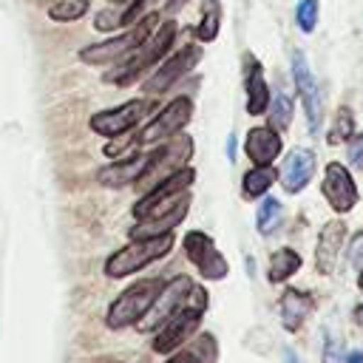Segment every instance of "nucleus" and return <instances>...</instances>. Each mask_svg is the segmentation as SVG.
<instances>
[{
  "label": "nucleus",
  "mask_w": 363,
  "mask_h": 363,
  "mask_svg": "<svg viewBox=\"0 0 363 363\" xmlns=\"http://www.w3.org/2000/svg\"><path fill=\"white\" fill-rule=\"evenodd\" d=\"M295 23L303 34H312L318 26V0H301L295 6Z\"/></svg>",
  "instance_id": "obj_30"
},
{
  "label": "nucleus",
  "mask_w": 363,
  "mask_h": 363,
  "mask_svg": "<svg viewBox=\"0 0 363 363\" xmlns=\"http://www.w3.org/2000/svg\"><path fill=\"white\" fill-rule=\"evenodd\" d=\"M184 252H187L190 264L199 269L201 278H207V281H221V278H227V272H230L227 258L216 250V244H213V238H210L207 233L190 230V233L184 235Z\"/></svg>",
  "instance_id": "obj_11"
},
{
  "label": "nucleus",
  "mask_w": 363,
  "mask_h": 363,
  "mask_svg": "<svg viewBox=\"0 0 363 363\" xmlns=\"http://www.w3.org/2000/svg\"><path fill=\"white\" fill-rule=\"evenodd\" d=\"M346 363H363V352H352V354H346Z\"/></svg>",
  "instance_id": "obj_38"
},
{
  "label": "nucleus",
  "mask_w": 363,
  "mask_h": 363,
  "mask_svg": "<svg viewBox=\"0 0 363 363\" xmlns=\"http://www.w3.org/2000/svg\"><path fill=\"white\" fill-rule=\"evenodd\" d=\"M136 130V128H133ZM133 130H125V133H116V136H111V142H108V147H105V153L108 156H122L125 150H128V145H136V133Z\"/></svg>",
  "instance_id": "obj_31"
},
{
  "label": "nucleus",
  "mask_w": 363,
  "mask_h": 363,
  "mask_svg": "<svg viewBox=\"0 0 363 363\" xmlns=\"http://www.w3.org/2000/svg\"><path fill=\"white\" fill-rule=\"evenodd\" d=\"M281 224H284V207H281L278 199H269V196H267V199L261 201V207H258L255 227H258L261 235H272Z\"/></svg>",
  "instance_id": "obj_27"
},
{
  "label": "nucleus",
  "mask_w": 363,
  "mask_h": 363,
  "mask_svg": "<svg viewBox=\"0 0 363 363\" xmlns=\"http://www.w3.org/2000/svg\"><path fill=\"white\" fill-rule=\"evenodd\" d=\"M309 312H312V295L301 292L295 286H286L284 295H281V323H284V329L289 335H295L303 326V320L309 318Z\"/></svg>",
  "instance_id": "obj_21"
},
{
  "label": "nucleus",
  "mask_w": 363,
  "mask_h": 363,
  "mask_svg": "<svg viewBox=\"0 0 363 363\" xmlns=\"http://www.w3.org/2000/svg\"><path fill=\"white\" fill-rule=\"evenodd\" d=\"M292 77H295V88H298V96L303 102V111H306V122H309V133H320V125H323V105H320V94H318V85L312 79V71L306 65V57L301 51L292 54Z\"/></svg>",
  "instance_id": "obj_14"
},
{
  "label": "nucleus",
  "mask_w": 363,
  "mask_h": 363,
  "mask_svg": "<svg viewBox=\"0 0 363 363\" xmlns=\"http://www.w3.org/2000/svg\"><path fill=\"white\" fill-rule=\"evenodd\" d=\"M354 136V116H352V111L343 105V108H337V113H335V125H332V130H329V145H340V142H346V139H352Z\"/></svg>",
  "instance_id": "obj_29"
},
{
  "label": "nucleus",
  "mask_w": 363,
  "mask_h": 363,
  "mask_svg": "<svg viewBox=\"0 0 363 363\" xmlns=\"http://www.w3.org/2000/svg\"><path fill=\"white\" fill-rule=\"evenodd\" d=\"M354 320H357V323H363V303L354 309Z\"/></svg>",
  "instance_id": "obj_39"
},
{
  "label": "nucleus",
  "mask_w": 363,
  "mask_h": 363,
  "mask_svg": "<svg viewBox=\"0 0 363 363\" xmlns=\"http://www.w3.org/2000/svg\"><path fill=\"white\" fill-rule=\"evenodd\" d=\"M187 3H190V0H167V3H164V14H167V17H173V14H179Z\"/></svg>",
  "instance_id": "obj_36"
},
{
  "label": "nucleus",
  "mask_w": 363,
  "mask_h": 363,
  "mask_svg": "<svg viewBox=\"0 0 363 363\" xmlns=\"http://www.w3.org/2000/svg\"><path fill=\"white\" fill-rule=\"evenodd\" d=\"M176 244L173 233L164 235H153V238H130L122 250H116L108 261H105V275L108 278H128L139 269H145L147 264L164 258Z\"/></svg>",
  "instance_id": "obj_5"
},
{
  "label": "nucleus",
  "mask_w": 363,
  "mask_h": 363,
  "mask_svg": "<svg viewBox=\"0 0 363 363\" xmlns=\"http://www.w3.org/2000/svg\"><path fill=\"white\" fill-rule=\"evenodd\" d=\"M153 150V147H150ZM150 150H139V153H130L125 159H116L113 164L102 167L96 173L99 184L102 187H111V190H122L128 184H136V179L142 176V170L147 167V159H150Z\"/></svg>",
  "instance_id": "obj_17"
},
{
  "label": "nucleus",
  "mask_w": 363,
  "mask_h": 363,
  "mask_svg": "<svg viewBox=\"0 0 363 363\" xmlns=\"http://www.w3.org/2000/svg\"><path fill=\"white\" fill-rule=\"evenodd\" d=\"M182 309H199V312L207 309V289L187 275H176L173 281H167L162 286V292L156 295V301L150 303V309L139 320V326H142V332H156L164 320H170Z\"/></svg>",
  "instance_id": "obj_1"
},
{
  "label": "nucleus",
  "mask_w": 363,
  "mask_h": 363,
  "mask_svg": "<svg viewBox=\"0 0 363 363\" xmlns=\"http://www.w3.org/2000/svg\"><path fill=\"white\" fill-rule=\"evenodd\" d=\"M227 159H230V162L235 159V136H230V139H227Z\"/></svg>",
  "instance_id": "obj_37"
},
{
  "label": "nucleus",
  "mask_w": 363,
  "mask_h": 363,
  "mask_svg": "<svg viewBox=\"0 0 363 363\" xmlns=\"http://www.w3.org/2000/svg\"><path fill=\"white\" fill-rule=\"evenodd\" d=\"M323 363H343L340 357V340L337 337H323Z\"/></svg>",
  "instance_id": "obj_34"
},
{
  "label": "nucleus",
  "mask_w": 363,
  "mask_h": 363,
  "mask_svg": "<svg viewBox=\"0 0 363 363\" xmlns=\"http://www.w3.org/2000/svg\"><path fill=\"white\" fill-rule=\"evenodd\" d=\"M190 119H193V99L190 96H176L162 111H156L153 119H147V125H142L136 130V145L150 150L153 145L167 142L170 136L182 133L184 125H190Z\"/></svg>",
  "instance_id": "obj_7"
},
{
  "label": "nucleus",
  "mask_w": 363,
  "mask_h": 363,
  "mask_svg": "<svg viewBox=\"0 0 363 363\" xmlns=\"http://www.w3.org/2000/svg\"><path fill=\"white\" fill-rule=\"evenodd\" d=\"M320 193H323V199L329 201V207H332L335 213H349V210L357 204V199H360L352 173H349L346 164H340V162H329V164H326Z\"/></svg>",
  "instance_id": "obj_13"
},
{
  "label": "nucleus",
  "mask_w": 363,
  "mask_h": 363,
  "mask_svg": "<svg viewBox=\"0 0 363 363\" xmlns=\"http://www.w3.org/2000/svg\"><path fill=\"white\" fill-rule=\"evenodd\" d=\"M153 3H156V0H130V3L125 6V11H122V26L139 20V17L147 11V6H153Z\"/></svg>",
  "instance_id": "obj_33"
},
{
  "label": "nucleus",
  "mask_w": 363,
  "mask_h": 363,
  "mask_svg": "<svg viewBox=\"0 0 363 363\" xmlns=\"http://www.w3.org/2000/svg\"><path fill=\"white\" fill-rule=\"evenodd\" d=\"M156 113V102L150 96L145 99H130V102H122L116 108H108V111H99L91 116V130L99 133V136H116V133H125V130H133L139 128L145 119H150Z\"/></svg>",
  "instance_id": "obj_9"
},
{
  "label": "nucleus",
  "mask_w": 363,
  "mask_h": 363,
  "mask_svg": "<svg viewBox=\"0 0 363 363\" xmlns=\"http://www.w3.org/2000/svg\"><path fill=\"white\" fill-rule=\"evenodd\" d=\"M176 34H179V26L173 23V17H167L162 26L153 28V34L136 51H130V57H125V62L119 68H113L105 77V82H111V85H130V82H136L147 68H153L162 57L170 54V45H173Z\"/></svg>",
  "instance_id": "obj_2"
},
{
  "label": "nucleus",
  "mask_w": 363,
  "mask_h": 363,
  "mask_svg": "<svg viewBox=\"0 0 363 363\" xmlns=\"http://www.w3.org/2000/svg\"><path fill=\"white\" fill-rule=\"evenodd\" d=\"M201 45L199 43H190V45H184V48H179L176 54H170L156 71H153V77L150 79H145L142 82V88H145V94L147 96H159V94H164V91H170L184 74H190L199 62H201Z\"/></svg>",
  "instance_id": "obj_10"
},
{
  "label": "nucleus",
  "mask_w": 363,
  "mask_h": 363,
  "mask_svg": "<svg viewBox=\"0 0 363 363\" xmlns=\"http://www.w3.org/2000/svg\"><path fill=\"white\" fill-rule=\"evenodd\" d=\"M221 28V0H201V20L196 26V40L199 43H210L218 37Z\"/></svg>",
  "instance_id": "obj_25"
},
{
  "label": "nucleus",
  "mask_w": 363,
  "mask_h": 363,
  "mask_svg": "<svg viewBox=\"0 0 363 363\" xmlns=\"http://www.w3.org/2000/svg\"><path fill=\"white\" fill-rule=\"evenodd\" d=\"M244 91H247V113L261 116L269 105V88L264 79V68L261 62L252 60V54H247L244 60Z\"/></svg>",
  "instance_id": "obj_20"
},
{
  "label": "nucleus",
  "mask_w": 363,
  "mask_h": 363,
  "mask_svg": "<svg viewBox=\"0 0 363 363\" xmlns=\"http://www.w3.org/2000/svg\"><path fill=\"white\" fill-rule=\"evenodd\" d=\"M284 357H286V363H298V360H295V354H292V352H289V349H286V352H284Z\"/></svg>",
  "instance_id": "obj_40"
},
{
  "label": "nucleus",
  "mask_w": 363,
  "mask_h": 363,
  "mask_svg": "<svg viewBox=\"0 0 363 363\" xmlns=\"http://www.w3.org/2000/svg\"><path fill=\"white\" fill-rule=\"evenodd\" d=\"M244 150H247L252 164H272L281 156L284 142H281L275 128L261 125V128H250V133L244 139Z\"/></svg>",
  "instance_id": "obj_19"
},
{
  "label": "nucleus",
  "mask_w": 363,
  "mask_h": 363,
  "mask_svg": "<svg viewBox=\"0 0 363 363\" xmlns=\"http://www.w3.org/2000/svg\"><path fill=\"white\" fill-rule=\"evenodd\" d=\"M187 210H190V193H187V196H182L170 210L156 213V216H147V218H139V221L128 230V235H130V238H153V235L173 233V230L184 221Z\"/></svg>",
  "instance_id": "obj_16"
},
{
  "label": "nucleus",
  "mask_w": 363,
  "mask_h": 363,
  "mask_svg": "<svg viewBox=\"0 0 363 363\" xmlns=\"http://www.w3.org/2000/svg\"><path fill=\"white\" fill-rule=\"evenodd\" d=\"M162 286H164L162 278H142V281H133L130 286H125L108 306V315H105L108 329L119 332V329L136 326L147 315V309L156 301V295L162 292Z\"/></svg>",
  "instance_id": "obj_4"
},
{
  "label": "nucleus",
  "mask_w": 363,
  "mask_h": 363,
  "mask_svg": "<svg viewBox=\"0 0 363 363\" xmlns=\"http://www.w3.org/2000/svg\"><path fill=\"white\" fill-rule=\"evenodd\" d=\"M315 164H318V159H315V153H312L309 147H295V150H289V153L284 156V164H281V173H278L284 193H301V190L312 182Z\"/></svg>",
  "instance_id": "obj_15"
},
{
  "label": "nucleus",
  "mask_w": 363,
  "mask_h": 363,
  "mask_svg": "<svg viewBox=\"0 0 363 363\" xmlns=\"http://www.w3.org/2000/svg\"><path fill=\"white\" fill-rule=\"evenodd\" d=\"M218 357V340L210 332H199L184 346H179L164 363H216Z\"/></svg>",
  "instance_id": "obj_22"
},
{
  "label": "nucleus",
  "mask_w": 363,
  "mask_h": 363,
  "mask_svg": "<svg viewBox=\"0 0 363 363\" xmlns=\"http://www.w3.org/2000/svg\"><path fill=\"white\" fill-rule=\"evenodd\" d=\"M264 113H267L269 128H275V130H286L289 122H292V96L284 94V91H278L275 96H269V105H267Z\"/></svg>",
  "instance_id": "obj_26"
},
{
  "label": "nucleus",
  "mask_w": 363,
  "mask_h": 363,
  "mask_svg": "<svg viewBox=\"0 0 363 363\" xmlns=\"http://www.w3.org/2000/svg\"><path fill=\"white\" fill-rule=\"evenodd\" d=\"M159 11H145L125 34H116L111 40H102V43H91L85 48H79V60L88 62V65H108V62H116L122 57H128L130 51H136L150 34L153 28L159 26Z\"/></svg>",
  "instance_id": "obj_3"
},
{
  "label": "nucleus",
  "mask_w": 363,
  "mask_h": 363,
  "mask_svg": "<svg viewBox=\"0 0 363 363\" xmlns=\"http://www.w3.org/2000/svg\"><path fill=\"white\" fill-rule=\"evenodd\" d=\"M193 182H196V170H193L190 164H184V167H179L173 176H167L164 182H159V184L150 187L147 193H142L139 201L133 204V216H136V221L170 210L182 196H187V190L193 187Z\"/></svg>",
  "instance_id": "obj_8"
},
{
  "label": "nucleus",
  "mask_w": 363,
  "mask_h": 363,
  "mask_svg": "<svg viewBox=\"0 0 363 363\" xmlns=\"http://www.w3.org/2000/svg\"><path fill=\"white\" fill-rule=\"evenodd\" d=\"M193 147H196V142L187 133H176L162 147H153L150 159H147V167L136 179V193H147L150 187H156L159 182L173 176L179 167H184L190 162V156H193Z\"/></svg>",
  "instance_id": "obj_6"
},
{
  "label": "nucleus",
  "mask_w": 363,
  "mask_h": 363,
  "mask_svg": "<svg viewBox=\"0 0 363 363\" xmlns=\"http://www.w3.org/2000/svg\"><path fill=\"white\" fill-rule=\"evenodd\" d=\"M301 269V255L292 247H281L269 255V267H267V281L269 284H284L289 281L295 272Z\"/></svg>",
  "instance_id": "obj_23"
},
{
  "label": "nucleus",
  "mask_w": 363,
  "mask_h": 363,
  "mask_svg": "<svg viewBox=\"0 0 363 363\" xmlns=\"http://www.w3.org/2000/svg\"><path fill=\"white\" fill-rule=\"evenodd\" d=\"M201 315L199 309H182L176 312L170 320H164L156 332H153V352L159 354H170L176 352L179 346H184L201 326Z\"/></svg>",
  "instance_id": "obj_12"
},
{
  "label": "nucleus",
  "mask_w": 363,
  "mask_h": 363,
  "mask_svg": "<svg viewBox=\"0 0 363 363\" xmlns=\"http://www.w3.org/2000/svg\"><path fill=\"white\" fill-rule=\"evenodd\" d=\"M357 284H360V289H363V269H360V278H357Z\"/></svg>",
  "instance_id": "obj_41"
},
{
  "label": "nucleus",
  "mask_w": 363,
  "mask_h": 363,
  "mask_svg": "<svg viewBox=\"0 0 363 363\" xmlns=\"http://www.w3.org/2000/svg\"><path fill=\"white\" fill-rule=\"evenodd\" d=\"M88 9H91V0H57L48 9V17L54 23H74V20L85 17Z\"/></svg>",
  "instance_id": "obj_28"
},
{
  "label": "nucleus",
  "mask_w": 363,
  "mask_h": 363,
  "mask_svg": "<svg viewBox=\"0 0 363 363\" xmlns=\"http://www.w3.org/2000/svg\"><path fill=\"white\" fill-rule=\"evenodd\" d=\"M275 179H278V173H275L272 164H255V167L247 170L244 179H241L244 199H258V196H264V193L275 184Z\"/></svg>",
  "instance_id": "obj_24"
},
{
  "label": "nucleus",
  "mask_w": 363,
  "mask_h": 363,
  "mask_svg": "<svg viewBox=\"0 0 363 363\" xmlns=\"http://www.w3.org/2000/svg\"><path fill=\"white\" fill-rule=\"evenodd\" d=\"M349 159H352L354 167L363 162V136H354V142H352V147H349Z\"/></svg>",
  "instance_id": "obj_35"
},
{
  "label": "nucleus",
  "mask_w": 363,
  "mask_h": 363,
  "mask_svg": "<svg viewBox=\"0 0 363 363\" xmlns=\"http://www.w3.org/2000/svg\"><path fill=\"white\" fill-rule=\"evenodd\" d=\"M349 264L354 269H363V230H357L349 238Z\"/></svg>",
  "instance_id": "obj_32"
},
{
  "label": "nucleus",
  "mask_w": 363,
  "mask_h": 363,
  "mask_svg": "<svg viewBox=\"0 0 363 363\" xmlns=\"http://www.w3.org/2000/svg\"><path fill=\"white\" fill-rule=\"evenodd\" d=\"M343 241H346V224L340 218H332L320 227L318 244H315V269L320 275L335 272V261H337V252H340Z\"/></svg>",
  "instance_id": "obj_18"
}]
</instances>
